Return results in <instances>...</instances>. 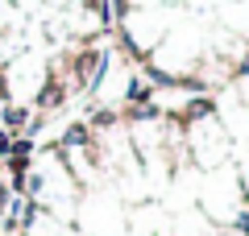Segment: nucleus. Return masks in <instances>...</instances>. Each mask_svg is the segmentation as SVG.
<instances>
[{"instance_id":"nucleus-2","label":"nucleus","mask_w":249,"mask_h":236,"mask_svg":"<svg viewBox=\"0 0 249 236\" xmlns=\"http://www.w3.org/2000/svg\"><path fill=\"white\" fill-rule=\"evenodd\" d=\"M220 25L249 42V0H229V4H220Z\"/></svg>"},{"instance_id":"nucleus-1","label":"nucleus","mask_w":249,"mask_h":236,"mask_svg":"<svg viewBox=\"0 0 249 236\" xmlns=\"http://www.w3.org/2000/svg\"><path fill=\"white\" fill-rule=\"evenodd\" d=\"M199 203L208 207V216H220V219H232L245 203V186L232 170H208L204 183H199Z\"/></svg>"}]
</instances>
